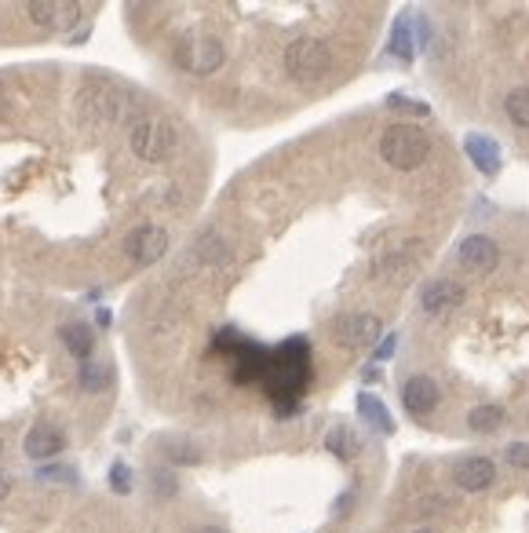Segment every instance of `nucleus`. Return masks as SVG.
<instances>
[{"label": "nucleus", "mask_w": 529, "mask_h": 533, "mask_svg": "<svg viewBox=\"0 0 529 533\" xmlns=\"http://www.w3.org/2000/svg\"><path fill=\"white\" fill-rule=\"evenodd\" d=\"M8 493H12V475H8V472H0V501H4Z\"/></svg>", "instance_id": "obj_28"}, {"label": "nucleus", "mask_w": 529, "mask_h": 533, "mask_svg": "<svg viewBox=\"0 0 529 533\" xmlns=\"http://www.w3.org/2000/svg\"><path fill=\"white\" fill-rule=\"evenodd\" d=\"M0 453H4V442H0Z\"/></svg>", "instance_id": "obj_30"}, {"label": "nucleus", "mask_w": 529, "mask_h": 533, "mask_svg": "<svg viewBox=\"0 0 529 533\" xmlns=\"http://www.w3.org/2000/svg\"><path fill=\"white\" fill-rule=\"evenodd\" d=\"M81 388L85 391H102V388H110V365H95V362H88V365H81Z\"/></svg>", "instance_id": "obj_22"}, {"label": "nucleus", "mask_w": 529, "mask_h": 533, "mask_svg": "<svg viewBox=\"0 0 529 533\" xmlns=\"http://www.w3.org/2000/svg\"><path fill=\"white\" fill-rule=\"evenodd\" d=\"M125 256L132 259V263H139V266H150V263H158V259H165V252L172 249V238H168V231L161 223H142V226H135V231L125 238Z\"/></svg>", "instance_id": "obj_7"}, {"label": "nucleus", "mask_w": 529, "mask_h": 533, "mask_svg": "<svg viewBox=\"0 0 529 533\" xmlns=\"http://www.w3.org/2000/svg\"><path fill=\"white\" fill-rule=\"evenodd\" d=\"M402 402H405V409L412 416H427V413L438 409L442 391H438V384H435L431 376H409L405 388H402Z\"/></svg>", "instance_id": "obj_11"}, {"label": "nucleus", "mask_w": 529, "mask_h": 533, "mask_svg": "<svg viewBox=\"0 0 529 533\" xmlns=\"http://www.w3.org/2000/svg\"><path fill=\"white\" fill-rule=\"evenodd\" d=\"M329 332L339 348L358 351V348H376V340L384 336V322L369 311H351V315H339Z\"/></svg>", "instance_id": "obj_6"}, {"label": "nucleus", "mask_w": 529, "mask_h": 533, "mask_svg": "<svg viewBox=\"0 0 529 533\" xmlns=\"http://www.w3.org/2000/svg\"><path fill=\"white\" fill-rule=\"evenodd\" d=\"M59 340H62V348H66L73 358H81V362H88L92 351H95V336H92V329L81 325V322L62 325V329H59Z\"/></svg>", "instance_id": "obj_18"}, {"label": "nucleus", "mask_w": 529, "mask_h": 533, "mask_svg": "<svg viewBox=\"0 0 529 533\" xmlns=\"http://www.w3.org/2000/svg\"><path fill=\"white\" fill-rule=\"evenodd\" d=\"M457 259H460V266L468 275H489L501 263V245L493 238H485V234H471V238L460 242Z\"/></svg>", "instance_id": "obj_9"}, {"label": "nucleus", "mask_w": 529, "mask_h": 533, "mask_svg": "<svg viewBox=\"0 0 529 533\" xmlns=\"http://www.w3.org/2000/svg\"><path fill=\"white\" fill-rule=\"evenodd\" d=\"M165 449H168V461H172V464H198V461H201V453H198L194 446H175V442H168Z\"/></svg>", "instance_id": "obj_24"}, {"label": "nucleus", "mask_w": 529, "mask_h": 533, "mask_svg": "<svg viewBox=\"0 0 529 533\" xmlns=\"http://www.w3.org/2000/svg\"><path fill=\"white\" fill-rule=\"evenodd\" d=\"M464 285L460 282H449V278H438V282H431V285H424V292H420V308H424V315H431V318H438V315H449V311H457L460 303H464Z\"/></svg>", "instance_id": "obj_10"}, {"label": "nucleus", "mask_w": 529, "mask_h": 533, "mask_svg": "<svg viewBox=\"0 0 529 533\" xmlns=\"http://www.w3.org/2000/svg\"><path fill=\"white\" fill-rule=\"evenodd\" d=\"M226 52L223 45L216 41V37L208 33H186L183 41L175 45V62L186 70V73H198V78H208V73H216L223 66Z\"/></svg>", "instance_id": "obj_5"}, {"label": "nucleus", "mask_w": 529, "mask_h": 533, "mask_svg": "<svg viewBox=\"0 0 529 533\" xmlns=\"http://www.w3.org/2000/svg\"><path fill=\"white\" fill-rule=\"evenodd\" d=\"M504 110H508V118H511L518 128H529V88H515V92L504 99Z\"/></svg>", "instance_id": "obj_21"}, {"label": "nucleus", "mask_w": 529, "mask_h": 533, "mask_svg": "<svg viewBox=\"0 0 529 533\" xmlns=\"http://www.w3.org/2000/svg\"><path fill=\"white\" fill-rule=\"evenodd\" d=\"M26 15L29 22H37L41 29H73L81 22L85 8L81 4H73V0H29L26 4Z\"/></svg>", "instance_id": "obj_8"}, {"label": "nucleus", "mask_w": 529, "mask_h": 533, "mask_svg": "<svg viewBox=\"0 0 529 533\" xmlns=\"http://www.w3.org/2000/svg\"><path fill=\"white\" fill-rule=\"evenodd\" d=\"M508 464L511 468H529V442H511L508 446Z\"/></svg>", "instance_id": "obj_25"}, {"label": "nucleus", "mask_w": 529, "mask_h": 533, "mask_svg": "<svg viewBox=\"0 0 529 533\" xmlns=\"http://www.w3.org/2000/svg\"><path fill=\"white\" fill-rule=\"evenodd\" d=\"M358 416L369 424V428H376L380 435H395V416H391V409L376 398L372 391H362L358 395Z\"/></svg>", "instance_id": "obj_16"}, {"label": "nucleus", "mask_w": 529, "mask_h": 533, "mask_svg": "<svg viewBox=\"0 0 529 533\" xmlns=\"http://www.w3.org/2000/svg\"><path fill=\"white\" fill-rule=\"evenodd\" d=\"M504 424H508V409L497 406V402L475 406V409L468 413V428H471L475 435H493V431H501Z\"/></svg>", "instance_id": "obj_17"}, {"label": "nucleus", "mask_w": 529, "mask_h": 533, "mask_svg": "<svg viewBox=\"0 0 529 533\" xmlns=\"http://www.w3.org/2000/svg\"><path fill=\"white\" fill-rule=\"evenodd\" d=\"M420 266L417 256H409L405 249H391L380 259H372V278L376 282H409V275Z\"/></svg>", "instance_id": "obj_14"}, {"label": "nucleus", "mask_w": 529, "mask_h": 533, "mask_svg": "<svg viewBox=\"0 0 529 533\" xmlns=\"http://www.w3.org/2000/svg\"><path fill=\"white\" fill-rule=\"evenodd\" d=\"M132 154L139 161H150V165H158V161H168L172 158V150L179 146V132L172 121L165 118H142L135 128H132Z\"/></svg>", "instance_id": "obj_3"}, {"label": "nucleus", "mask_w": 529, "mask_h": 533, "mask_svg": "<svg viewBox=\"0 0 529 533\" xmlns=\"http://www.w3.org/2000/svg\"><path fill=\"white\" fill-rule=\"evenodd\" d=\"M110 489L113 493H132V468L128 464L118 461V464L110 468Z\"/></svg>", "instance_id": "obj_23"}, {"label": "nucleus", "mask_w": 529, "mask_h": 533, "mask_svg": "<svg viewBox=\"0 0 529 533\" xmlns=\"http://www.w3.org/2000/svg\"><path fill=\"white\" fill-rule=\"evenodd\" d=\"M452 479H457V486L468 489V493H482V489H489L497 482V464L485 461V456H468V461L457 464Z\"/></svg>", "instance_id": "obj_13"}, {"label": "nucleus", "mask_w": 529, "mask_h": 533, "mask_svg": "<svg viewBox=\"0 0 529 533\" xmlns=\"http://www.w3.org/2000/svg\"><path fill=\"white\" fill-rule=\"evenodd\" d=\"M198 533H226V529H219V526H208V529H198Z\"/></svg>", "instance_id": "obj_29"}, {"label": "nucleus", "mask_w": 529, "mask_h": 533, "mask_svg": "<svg viewBox=\"0 0 529 533\" xmlns=\"http://www.w3.org/2000/svg\"><path fill=\"white\" fill-rule=\"evenodd\" d=\"M22 449L29 461H52V456H59L66 449V435L52 424H33L22 439Z\"/></svg>", "instance_id": "obj_12"}, {"label": "nucleus", "mask_w": 529, "mask_h": 533, "mask_svg": "<svg viewBox=\"0 0 529 533\" xmlns=\"http://www.w3.org/2000/svg\"><path fill=\"white\" fill-rule=\"evenodd\" d=\"M158 493H161V497H172V493H175V479L168 472L158 475Z\"/></svg>", "instance_id": "obj_27"}, {"label": "nucleus", "mask_w": 529, "mask_h": 533, "mask_svg": "<svg viewBox=\"0 0 529 533\" xmlns=\"http://www.w3.org/2000/svg\"><path fill=\"white\" fill-rule=\"evenodd\" d=\"M77 110H81L85 125L106 128V125H118L125 118V99L110 81H88L77 95Z\"/></svg>", "instance_id": "obj_4"}, {"label": "nucleus", "mask_w": 529, "mask_h": 533, "mask_svg": "<svg viewBox=\"0 0 529 533\" xmlns=\"http://www.w3.org/2000/svg\"><path fill=\"white\" fill-rule=\"evenodd\" d=\"M387 52L402 62H412L417 55V41H412V26H409V15H398L395 26H391V41H387Z\"/></svg>", "instance_id": "obj_19"}, {"label": "nucleus", "mask_w": 529, "mask_h": 533, "mask_svg": "<svg viewBox=\"0 0 529 533\" xmlns=\"http://www.w3.org/2000/svg\"><path fill=\"white\" fill-rule=\"evenodd\" d=\"M395 344H398V336H395V332H387V336H380V344H376V348H372V358H376V362H387V358L395 355Z\"/></svg>", "instance_id": "obj_26"}, {"label": "nucleus", "mask_w": 529, "mask_h": 533, "mask_svg": "<svg viewBox=\"0 0 529 533\" xmlns=\"http://www.w3.org/2000/svg\"><path fill=\"white\" fill-rule=\"evenodd\" d=\"M427 154H431V139L417 125H391L380 139V158L398 172L420 168L427 161Z\"/></svg>", "instance_id": "obj_1"}, {"label": "nucleus", "mask_w": 529, "mask_h": 533, "mask_svg": "<svg viewBox=\"0 0 529 533\" xmlns=\"http://www.w3.org/2000/svg\"><path fill=\"white\" fill-rule=\"evenodd\" d=\"M332 70V48L321 37H296L285 48V73L299 85H314Z\"/></svg>", "instance_id": "obj_2"}, {"label": "nucleus", "mask_w": 529, "mask_h": 533, "mask_svg": "<svg viewBox=\"0 0 529 533\" xmlns=\"http://www.w3.org/2000/svg\"><path fill=\"white\" fill-rule=\"evenodd\" d=\"M464 154L475 161V168L482 176H497L501 172V146L489 135H482V132H468L464 135Z\"/></svg>", "instance_id": "obj_15"}, {"label": "nucleus", "mask_w": 529, "mask_h": 533, "mask_svg": "<svg viewBox=\"0 0 529 533\" xmlns=\"http://www.w3.org/2000/svg\"><path fill=\"white\" fill-rule=\"evenodd\" d=\"M325 446L339 456V461H351L362 442L354 439V431H351V428H332V431H329V439H325Z\"/></svg>", "instance_id": "obj_20"}]
</instances>
